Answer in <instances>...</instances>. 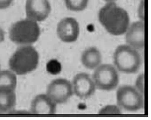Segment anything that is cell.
I'll return each mask as SVG.
<instances>
[{"label": "cell", "mask_w": 151, "mask_h": 120, "mask_svg": "<svg viewBox=\"0 0 151 120\" xmlns=\"http://www.w3.org/2000/svg\"><path fill=\"white\" fill-rule=\"evenodd\" d=\"M72 95V86L66 79H55L47 87V96L55 104H62L66 102Z\"/></svg>", "instance_id": "obj_7"}, {"label": "cell", "mask_w": 151, "mask_h": 120, "mask_svg": "<svg viewBox=\"0 0 151 120\" xmlns=\"http://www.w3.org/2000/svg\"><path fill=\"white\" fill-rule=\"evenodd\" d=\"M125 35L127 44L136 50L143 49L145 46V25L143 22L136 21L129 24Z\"/></svg>", "instance_id": "obj_11"}, {"label": "cell", "mask_w": 151, "mask_h": 120, "mask_svg": "<svg viewBox=\"0 0 151 120\" xmlns=\"http://www.w3.org/2000/svg\"><path fill=\"white\" fill-rule=\"evenodd\" d=\"M65 6L73 12H80L87 8L89 0H64Z\"/></svg>", "instance_id": "obj_16"}, {"label": "cell", "mask_w": 151, "mask_h": 120, "mask_svg": "<svg viewBox=\"0 0 151 120\" xmlns=\"http://www.w3.org/2000/svg\"><path fill=\"white\" fill-rule=\"evenodd\" d=\"M134 88L141 94L142 96L144 95V92H145V76H144V74H140V75L137 77V79H136V81H135V84H134Z\"/></svg>", "instance_id": "obj_19"}, {"label": "cell", "mask_w": 151, "mask_h": 120, "mask_svg": "<svg viewBox=\"0 0 151 120\" xmlns=\"http://www.w3.org/2000/svg\"><path fill=\"white\" fill-rule=\"evenodd\" d=\"M98 18L100 24L113 36L124 35L130 24L127 11L118 6L116 2H107L100 9Z\"/></svg>", "instance_id": "obj_1"}, {"label": "cell", "mask_w": 151, "mask_h": 120, "mask_svg": "<svg viewBox=\"0 0 151 120\" xmlns=\"http://www.w3.org/2000/svg\"><path fill=\"white\" fill-rule=\"evenodd\" d=\"M47 72H50L52 75H55V74H58L60 72L61 66L58 60H50L47 65Z\"/></svg>", "instance_id": "obj_18"}, {"label": "cell", "mask_w": 151, "mask_h": 120, "mask_svg": "<svg viewBox=\"0 0 151 120\" xmlns=\"http://www.w3.org/2000/svg\"><path fill=\"white\" fill-rule=\"evenodd\" d=\"M30 112L32 114H48L56 112V104L47 96V94L38 95L31 102Z\"/></svg>", "instance_id": "obj_12"}, {"label": "cell", "mask_w": 151, "mask_h": 120, "mask_svg": "<svg viewBox=\"0 0 151 120\" xmlns=\"http://www.w3.org/2000/svg\"><path fill=\"white\" fill-rule=\"evenodd\" d=\"M73 95L81 99H87L95 94L96 87L92 77L87 73H78L72 80Z\"/></svg>", "instance_id": "obj_8"}, {"label": "cell", "mask_w": 151, "mask_h": 120, "mask_svg": "<svg viewBox=\"0 0 151 120\" xmlns=\"http://www.w3.org/2000/svg\"><path fill=\"white\" fill-rule=\"evenodd\" d=\"M142 59L138 50L127 44L119 45L114 53V64L116 69L125 74H134L141 66Z\"/></svg>", "instance_id": "obj_4"}, {"label": "cell", "mask_w": 151, "mask_h": 120, "mask_svg": "<svg viewBox=\"0 0 151 120\" xmlns=\"http://www.w3.org/2000/svg\"><path fill=\"white\" fill-rule=\"evenodd\" d=\"M17 87L16 74L11 70H0V89L15 91Z\"/></svg>", "instance_id": "obj_15"}, {"label": "cell", "mask_w": 151, "mask_h": 120, "mask_svg": "<svg viewBox=\"0 0 151 120\" xmlns=\"http://www.w3.org/2000/svg\"><path fill=\"white\" fill-rule=\"evenodd\" d=\"M41 36V29L38 22L31 19L20 20L11 26L9 38L11 41L18 45H32Z\"/></svg>", "instance_id": "obj_3"}, {"label": "cell", "mask_w": 151, "mask_h": 120, "mask_svg": "<svg viewBox=\"0 0 151 120\" xmlns=\"http://www.w3.org/2000/svg\"><path fill=\"white\" fill-rule=\"evenodd\" d=\"M122 113V109L119 108V105L109 104L106 106L102 107L99 111V114H113V115H118Z\"/></svg>", "instance_id": "obj_17"}, {"label": "cell", "mask_w": 151, "mask_h": 120, "mask_svg": "<svg viewBox=\"0 0 151 120\" xmlns=\"http://www.w3.org/2000/svg\"><path fill=\"white\" fill-rule=\"evenodd\" d=\"M14 0H0V10H4L6 9L12 4V2Z\"/></svg>", "instance_id": "obj_21"}, {"label": "cell", "mask_w": 151, "mask_h": 120, "mask_svg": "<svg viewBox=\"0 0 151 120\" xmlns=\"http://www.w3.org/2000/svg\"><path fill=\"white\" fill-rule=\"evenodd\" d=\"M4 39H5V33H4L3 29L0 28V44H1V42H3Z\"/></svg>", "instance_id": "obj_22"}, {"label": "cell", "mask_w": 151, "mask_h": 120, "mask_svg": "<svg viewBox=\"0 0 151 120\" xmlns=\"http://www.w3.org/2000/svg\"><path fill=\"white\" fill-rule=\"evenodd\" d=\"M92 80L96 89L110 92L118 88L119 77L115 66L111 64H100L94 69Z\"/></svg>", "instance_id": "obj_5"}, {"label": "cell", "mask_w": 151, "mask_h": 120, "mask_svg": "<svg viewBox=\"0 0 151 120\" xmlns=\"http://www.w3.org/2000/svg\"><path fill=\"white\" fill-rule=\"evenodd\" d=\"M25 11L28 19L42 22L50 16L52 6L48 0H27Z\"/></svg>", "instance_id": "obj_10"}, {"label": "cell", "mask_w": 151, "mask_h": 120, "mask_svg": "<svg viewBox=\"0 0 151 120\" xmlns=\"http://www.w3.org/2000/svg\"><path fill=\"white\" fill-rule=\"evenodd\" d=\"M56 34L61 41L70 44L77 41L80 34V26L74 18L66 17L60 20L56 27Z\"/></svg>", "instance_id": "obj_9"}, {"label": "cell", "mask_w": 151, "mask_h": 120, "mask_svg": "<svg viewBox=\"0 0 151 120\" xmlns=\"http://www.w3.org/2000/svg\"><path fill=\"white\" fill-rule=\"evenodd\" d=\"M137 15H138L139 21L144 23L145 21V1L144 0H140V3H139L138 10H137Z\"/></svg>", "instance_id": "obj_20"}, {"label": "cell", "mask_w": 151, "mask_h": 120, "mask_svg": "<svg viewBox=\"0 0 151 120\" xmlns=\"http://www.w3.org/2000/svg\"><path fill=\"white\" fill-rule=\"evenodd\" d=\"M40 55L33 45H21L9 59V68L16 75H26L37 69Z\"/></svg>", "instance_id": "obj_2"}, {"label": "cell", "mask_w": 151, "mask_h": 120, "mask_svg": "<svg viewBox=\"0 0 151 120\" xmlns=\"http://www.w3.org/2000/svg\"><path fill=\"white\" fill-rule=\"evenodd\" d=\"M15 91L0 89V113H9L16 105Z\"/></svg>", "instance_id": "obj_14"}, {"label": "cell", "mask_w": 151, "mask_h": 120, "mask_svg": "<svg viewBox=\"0 0 151 120\" xmlns=\"http://www.w3.org/2000/svg\"><path fill=\"white\" fill-rule=\"evenodd\" d=\"M104 1H106V2H115L116 0H104Z\"/></svg>", "instance_id": "obj_23"}, {"label": "cell", "mask_w": 151, "mask_h": 120, "mask_svg": "<svg viewBox=\"0 0 151 120\" xmlns=\"http://www.w3.org/2000/svg\"><path fill=\"white\" fill-rule=\"evenodd\" d=\"M102 54L100 50L95 46L86 48L81 55L82 65L89 70H94L101 64Z\"/></svg>", "instance_id": "obj_13"}, {"label": "cell", "mask_w": 151, "mask_h": 120, "mask_svg": "<svg viewBox=\"0 0 151 120\" xmlns=\"http://www.w3.org/2000/svg\"><path fill=\"white\" fill-rule=\"evenodd\" d=\"M143 96L132 86H122L116 91V105L122 110L136 112L143 107Z\"/></svg>", "instance_id": "obj_6"}]
</instances>
